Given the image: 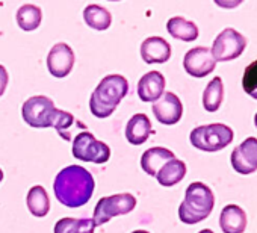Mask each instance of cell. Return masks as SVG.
I'll list each match as a JSON object with an SVG mask.
<instances>
[{
    "label": "cell",
    "mask_w": 257,
    "mask_h": 233,
    "mask_svg": "<svg viewBox=\"0 0 257 233\" xmlns=\"http://www.w3.org/2000/svg\"><path fill=\"white\" fill-rule=\"evenodd\" d=\"M16 20H17V25L20 26V29H23L26 32H32L40 28L41 20H43V13L38 7L28 4V5H23L19 8V11L16 14Z\"/></svg>",
    "instance_id": "obj_23"
},
{
    "label": "cell",
    "mask_w": 257,
    "mask_h": 233,
    "mask_svg": "<svg viewBox=\"0 0 257 233\" xmlns=\"http://www.w3.org/2000/svg\"><path fill=\"white\" fill-rule=\"evenodd\" d=\"M141 58L147 64H165L171 58V46L162 37H149L141 44Z\"/></svg>",
    "instance_id": "obj_14"
},
{
    "label": "cell",
    "mask_w": 257,
    "mask_h": 233,
    "mask_svg": "<svg viewBox=\"0 0 257 233\" xmlns=\"http://www.w3.org/2000/svg\"><path fill=\"white\" fill-rule=\"evenodd\" d=\"M8 80H10V74L7 71V68L4 65H0V97H2L7 91Z\"/></svg>",
    "instance_id": "obj_26"
},
{
    "label": "cell",
    "mask_w": 257,
    "mask_h": 233,
    "mask_svg": "<svg viewBox=\"0 0 257 233\" xmlns=\"http://www.w3.org/2000/svg\"><path fill=\"white\" fill-rule=\"evenodd\" d=\"M74 61L76 56L73 49L65 43H58L50 49L47 55V68L53 77L62 79L71 73Z\"/></svg>",
    "instance_id": "obj_10"
},
{
    "label": "cell",
    "mask_w": 257,
    "mask_h": 233,
    "mask_svg": "<svg viewBox=\"0 0 257 233\" xmlns=\"http://www.w3.org/2000/svg\"><path fill=\"white\" fill-rule=\"evenodd\" d=\"M132 233H150V231H147V230H135V231H132Z\"/></svg>",
    "instance_id": "obj_27"
},
{
    "label": "cell",
    "mask_w": 257,
    "mask_h": 233,
    "mask_svg": "<svg viewBox=\"0 0 257 233\" xmlns=\"http://www.w3.org/2000/svg\"><path fill=\"white\" fill-rule=\"evenodd\" d=\"M95 222L92 218H61L53 231L55 233H94Z\"/></svg>",
    "instance_id": "obj_22"
},
{
    "label": "cell",
    "mask_w": 257,
    "mask_h": 233,
    "mask_svg": "<svg viewBox=\"0 0 257 233\" xmlns=\"http://www.w3.org/2000/svg\"><path fill=\"white\" fill-rule=\"evenodd\" d=\"M153 134L152 122L146 113H135L125 126V140L134 144L141 146L144 144L150 135Z\"/></svg>",
    "instance_id": "obj_15"
},
{
    "label": "cell",
    "mask_w": 257,
    "mask_h": 233,
    "mask_svg": "<svg viewBox=\"0 0 257 233\" xmlns=\"http://www.w3.org/2000/svg\"><path fill=\"white\" fill-rule=\"evenodd\" d=\"M222 98H224V83L222 79L216 76L207 83L203 92V106L207 112H215L219 109Z\"/></svg>",
    "instance_id": "obj_24"
},
{
    "label": "cell",
    "mask_w": 257,
    "mask_h": 233,
    "mask_svg": "<svg viewBox=\"0 0 257 233\" xmlns=\"http://www.w3.org/2000/svg\"><path fill=\"white\" fill-rule=\"evenodd\" d=\"M83 20L85 23L91 28V29H95V31H106L110 28V23H112V16L110 13L103 8V7H98V5H88L85 10H83Z\"/></svg>",
    "instance_id": "obj_21"
},
{
    "label": "cell",
    "mask_w": 257,
    "mask_h": 233,
    "mask_svg": "<svg viewBox=\"0 0 257 233\" xmlns=\"http://www.w3.org/2000/svg\"><path fill=\"white\" fill-rule=\"evenodd\" d=\"M95 189L92 174L80 165H68L62 168L55 182L53 191L58 201L67 207H80L86 204Z\"/></svg>",
    "instance_id": "obj_2"
},
{
    "label": "cell",
    "mask_w": 257,
    "mask_h": 233,
    "mask_svg": "<svg viewBox=\"0 0 257 233\" xmlns=\"http://www.w3.org/2000/svg\"><path fill=\"white\" fill-rule=\"evenodd\" d=\"M167 31L168 34L180 41H195L198 38V28L195 23L183 19V17H173L167 22Z\"/></svg>",
    "instance_id": "obj_19"
},
{
    "label": "cell",
    "mask_w": 257,
    "mask_h": 233,
    "mask_svg": "<svg viewBox=\"0 0 257 233\" xmlns=\"http://www.w3.org/2000/svg\"><path fill=\"white\" fill-rule=\"evenodd\" d=\"M219 225L224 233H243L246 228V213L237 204H227L221 210Z\"/></svg>",
    "instance_id": "obj_16"
},
{
    "label": "cell",
    "mask_w": 257,
    "mask_h": 233,
    "mask_svg": "<svg viewBox=\"0 0 257 233\" xmlns=\"http://www.w3.org/2000/svg\"><path fill=\"white\" fill-rule=\"evenodd\" d=\"M233 131L221 123L198 126L191 132V144L201 152H219L233 141Z\"/></svg>",
    "instance_id": "obj_5"
},
{
    "label": "cell",
    "mask_w": 257,
    "mask_h": 233,
    "mask_svg": "<svg viewBox=\"0 0 257 233\" xmlns=\"http://www.w3.org/2000/svg\"><path fill=\"white\" fill-rule=\"evenodd\" d=\"M26 204L29 212L37 218H44L50 212V198L47 191L41 186H32L26 195Z\"/></svg>",
    "instance_id": "obj_20"
},
{
    "label": "cell",
    "mask_w": 257,
    "mask_h": 233,
    "mask_svg": "<svg viewBox=\"0 0 257 233\" xmlns=\"http://www.w3.org/2000/svg\"><path fill=\"white\" fill-rule=\"evenodd\" d=\"M128 92V82L121 74H109L101 79L89 98V109L95 119L110 117Z\"/></svg>",
    "instance_id": "obj_3"
},
{
    "label": "cell",
    "mask_w": 257,
    "mask_h": 233,
    "mask_svg": "<svg viewBox=\"0 0 257 233\" xmlns=\"http://www.w3.org/2000/svg\"><path fill=\"white\" fill-rule=\"evenodd\" d=\"M183 67L192 77H206L215 70L216 62L210 53V49L200 46L186 52L183 58Z\"/></svg>",
    "instance_id": "obj_11"
},
{
    "label": "cell",
    "mask_w": 257,
    "mask_h": 233,
    "mask_svg": "<svg viewBox=\"0 0 257 233\" xmlns=\"http://www.w3.org/2000/svg\"><path fill=\"white\" fill-rule=\"evenodd\" d=\"M246 47V38L237 31L227 28L213 41L210 53L215 62H225L239 58Z\"/></svg>",
    "instance_id": "obj_8"
},
{
    "label": "cell",
    "mask_w": 257,
    "mask_h": 233,
    "mask_svg": "<svg viewBox=\"0 0 257 233\" xmlns=\"http://www.w3.org/2000/svg\"><path fill=\"white\" fill-rule=\"evenodd\" d=\"M254 125H255V128H257V113H255V117H254Z\"/></svg>",
    "instance_id": "obj_30"
},
{
    "label": "cell",
    "mask_w": 257,
    "mask_h": 233,
    "mask_svg": "<svg viewBox=\"0 0 257 233\" xmlns=\"http://www.w3.org/2000/svg\"><path fill=\"white\" fill-rule=\"evenodd\" d=\"M152 110L159 123L173 126V125H177L182 119L183 104L174 92L168 91V92H164L162 97L153 103Z\"/></svg>",
    "instance_id": "obj_9"
},
{
    "label": "cell",
    "mask_w": 257,
    "mask_h": 233,
    "mask_svg": "<svg viewBox=\"0 0 257 233\" xmlns=\"http://www.w3.org/2000/svg\"><path fill=\"white\" fill-rule=\"evenodd\" d=\"M135 207H137V198L132 194L128 192L113 194L98 200V203L94 207L92 219L95 225H103L107 221H110V218L113 216L131 213Z\"/></svg>",
    "instance_id": "obj_6"
},
{
    "label": "cell",
    "mask_w": 257,
    "mask_h": 233,
    "mask_svg": "<svg viewBox=\"0 0 257 233\" xmlns=\"http://www.w3.org/2000/svg\"><path fill=\"white\" fill-rule=\"evenodd\" d=\"M242 86L249 97L257 100V59L245 68L242 77Z\"/></svg>",
    "instance_id": "obj_25"
},
{
    "label": "cell",
    "mask_w": 257,
    "mask_h": 233,
    "mask_svg": "<svg viewBox=\"0 0 257 233\" xmlns=\"http://www.w3.org/2000/svg\"><path fill=\"white\" fill-rule=\"evenodd\" d=\"M231 167L239 174H251L257 170V138L249 137L231 152Z\"/></svg>",
    "instance_id": "obj_12"
},
{
    "label": "cell",
    "mask_w": 257,
    "mask_h": 233,
    "mask_svg": "<svg viewBox=\"0 0 257 233\" xmlns=\"http://www.w3.org/2000/svg\"><path fill=\"white\" fill-rule=\"evenodd\" d=\"M174 159V153L165 147H152L149 150H146L141 156V168L149 174V176H155L158 174V171L168 162Z\"/></svg>",
    "instance_id": "obj_17"
},
{
    "label": "cell",
    "mask_w": 257,
    "mask_h": 233,
    "mask_svg": "<svg viewBox=\"0 0 257 233\" xmlns=\"http://www.w3.org/2000/svg\"><path fill=\"white\" fill-rule=\"evenodd\" d=\"M2 180H4V171H2V168H0V183H2Z\"/></svg>",
    "instance_id": "obj_29"
},
{
    "label": "cell",
    "mask_w": 257,
    "mask_h": 233,
    "mask_svg": "<svg viewBox=\"0 0 257 233\" xmlns=\"http://www.w3.org/2000/svg\"><path fill=\"white\" fill-rule=\"evenodd\" d=\"M213 206L215 195L212 189L201 182H194L186 188L185 198L179 207V218L185 224H197L212 213Z\"/></svg>",
    "instance_id": "obj_4"
},
{
    "label": "cell",
    "mask_w": 257,
    "mask_h": 233,
    "mask_svg": "<svg viewBox=\"0 0 257 233\" xmlns=\"http://www.w3.org/2000/svg\"><path fill=\"white\" fill-rule=\"evenodd\" d=\"M186 176V164L177 158L168 161L156 174V179L159 182V185L162 186H174L177 183H180L183 180V177Z\"/></svg>",
    "instance_id": "obj_18"
},
{
    "label": "cell",
    "mask_w": 257,
    "mask_h": 233,
    "mask_svg": "<svg viewBox=\"0 0 257 233\" xmlns=\"http://www.w3.org/2000/svg\"><path fill=\"white\" fill-rule=\"evenodd\" d=\"M23 120L35 129H56L58 135L65 141H71L68 129L76 123V119L67 110H59L55 107L52 98L46 95H34L28 98L22 106Z\"/></svg>",
    "instance_id": "obj_1"
},
{
    "label": "cell",
    "mask_w": 257,
    "mask_h": 233,
    "mask_svg": "<svg viewBox=\"0 0 257 233\" xmlns=\"http://www.w3.org/2000/svg\"><path fill=\"white\" fill-rule=\"evenodd\" d=\"M73 156L83 162L106 164L110 158V149L103 141L95 140V137L85 131L74 137L73 140Z\"/></svg>",
    "instance_id": "obj_7"
},
{
    "label": "cell",
    "mask_w": 257,
    "mask_h": 233,
    "mask_svg": "<svg viewBox=\"0 0 257 233\" xmlns=\"http://www.w3.org/2000/svg\"><path fill=\"white\" fill-rule=\"evenodd\" d=\"M198 233H213L210 228H204V230H201V231H198Z\"/></svg>",
    "instance_id": "obj_28"
},
{
    "label": "cell",
    "mask_w": 257,
    "mask_h": 233,
    "mask_svg": "<svg viewBox=\"0 0 257 233\" xmlns=\"http://www.w3.org/2000/svg\"><path fill=\"white\" fill-rule=\"evenodd\" d=\"M165 77L161 71H149L138 82V95L146 103H155L165 92Z\"/></svg>",
    "instance_id": "obj_13"
}]
</instances>
